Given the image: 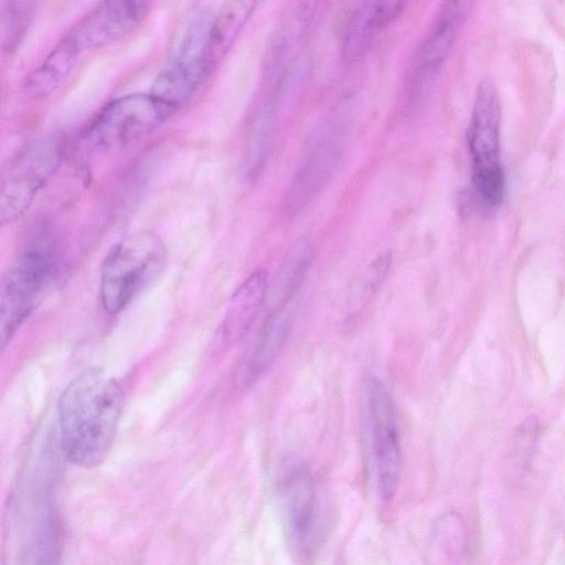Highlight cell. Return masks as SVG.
Segmentation results:
<instances>
[{
  "instance_id": "ba28073f",
  "label": "cell",
  "mask_w": 565,
  "mask_h": 565,
  "mask_svg": "<svg viewBox=\"0 0 565 565\" xmlns=\"http://www.w3.org/2000/svg\"><path fill=\"white\" fill-rule=\"evenodd\" d=\"M280 497L287 534L302 557H311L320 535V501L310 469L288 460L280 477Z\"/></svg>"
},
{
  "instance_id": "6da1fadb",
  "label": "cell",
  "mask_w": 565,
  "mask_h": 565,
  "mask_svg": "<svg viewBox=\"0 0 565 565\" xmlns=\"http://www.w3.org/2000/svg\"><path fill=\"white\" fill-rule=\"evenodd\" d=\"M118 381L90 367L64 388L57 404L58 445L68 461L83 468L100 465L109 454L122 414Z\"/></svg>"
},
{
  "instance_id": "7a4b0ae2",
  "label": "cell",
  "mask_w": 565,
  "mask_h": 565,
  "mask_svg": "<svg viewBox=\"0 0 565 565\" xmlns=\"http://www.w3.org/2000/svg\"><path fill=\"white\" fill-rule=\"evenodd\" d=\"M167 248L150 231H139L119 241L106 256L99 295L109 315H118L162 273Z\"/></svg>"
},
{
  "instance_id": "30bf717a",
  "label": "cell",
  "mask_w": 565,
  "mask_h": 565,
  "mask_svg": "<svg viewBox=\"0 0 565 565\" xmlns=\"http://www.w3.org/2000/svg\"><path fill=\"white\" fill-rule=\"evenodd\" d=\"M294 317L295 300L270 307L235 367L233 381L237 387H250L276 362L291 333Z\"/></svg>"
},
{
  "instance_id": "9c48e42d",
  "label": "cell",
  "mask_w": 565,
  "mask_h": 565,
  "mask_svg": "<svg viewBox=\"0 0 565 565\" xmlns=\"http://www.w3.org/2000/svg\"><path fill=\"white\" fill-rule=\"evenodd\" d=\"M148 1L114 0L98 3L65 34L77 51L97 50L131 33L150 11Z\"/></svg>"
},
{
  "instance_id": "52a82bcc",
  "label": "cell",
  "mask_w": 565,
  "mask_h": 565,
  "mask_svg": "<svg viewBox=\"0 0 565 565\" xmlns=\"http://www.w3.org/2000/svg\"><path fill=\"white\" fill-rule=\"evenodd\" d=\"M55 260L44 246L23 250L11 263L0 284V344L3 351L32 312L49 281Z\"/></svg>"
},
{
  "instance_id": "5bb4252c",
  "label": "cell",
  "mask_w": 565,
  "mask_h": 565,
  "mask_svg": "<svg viewBox=\"0 0 565 565\" xmlns=\"http://www.w3.org/2000/svg\"><path fill=\"white\" fill-rule=\"evenodd\" d=\"M340 157L341 147L334 138L322 140L312 150L288 193L287 207L291 213L303 210L321 192L332 177Z\"/></svg>"
},
{
  "instance_id": "4fadbf2b",
  "label": "cell",
  "mask_w": 565,
  "mask_h": 565,
  "mask_svg": "<svg viewBox=\"0 0 565 565\" xmlns=\"http://www.w3.org/2000/svg\"><path fill=\"white\" fill-rule=\"evenodd\" d=\"M405 4L402 1H369L359 4L345 24L343 57L348 62L361 57L376 35L401 14Z\"/></svg>"
},
{
  "instance_id": "2e32d148",
  "label": "cell",
  "mask_w": 565,
  "mask_h": 565,
  "mask_svg": "<svg viewBox=\"0 0 565 565\" xmlns=\"http://www.w3.org/2000/svg\"><path fill=\"white\" fill-rule=\"evenodd\" d=\"M253 1H232L212 10L207 28V62L213 73L255 9Z\"/></svg>"
},
{
  "instance_id": "9a60e30c",
  "label": "cell",
  "mask_w": 565,
  "mask_h": 565,
  "mask_svg": "<svg viewBox=\"0 0 565 565\" xmlns=\"http://www.w3.org/2000/svg\"><path fill=\"white\" fill-rule=\"evenodd\" d=\"M82 54L63 36L24 79L23 93L35 100L51 96L71 75Z\"/></svg>"
},
{
  "instance_id": "3957f363",
  "label": "cell",
  "mask_w": 565,
  "mask_h": 565,
  "mask_svg": "<svg viewBox=\"0 0 565 565\" xmlns=\"http://www.w3.org/2000/svg\"><path fill=\"white\" fill-rule=\"evenodd\" d=\"M362 437L380 497L390 501L401 477V443L392 397L374 375L365 377L360 398Z\"/></svg>"
},
{
  "instance_id": "ac0fdd59",
  "label": "cell",
  "mask_w": 565,
  "mask_h": 565,
  "mask_svg": "<svg viewBox=\"0 0 565 565\" xmlns=\"http://www.w3.org/2000/svg\"><path fill=\"white\" fill-rule=\"evenodd\" d=\"M34 1H4L1 4V43L13 52L24 36L35 12Z\"/></svg>"
},
{
  "instance_id": "e0dca14e",
  "label": "cell",
  "mask_w": 565,
  "mask_h": 565,
  "mask_svg": "<svg viewBox=\"0 0 565 565\" xmlns=\"http://www.w3.org/2000/svg\"><path fill=\"white\" fill-rule=\"evenodd\" d=\"M312 260L313 253L309 244L302 242L294 246L287 254L274 280L270 307L296 300V296L308 275Z\"/></svg>"
},
{
  "instance_id": "5b68a950",
  "label": "cell",
  "mask_w": 565,
  "mask_h": 565,
  "mask_svg": "<svg viewBox=\"0 0 565 565\" xmlns=\"http://www.w3.org/2000/svg\"><path fill=\"white\" fill-rule=\"evenodd\" d=\"M175 113L151 93L125 95L96 115L85 131V141L97 151L116 150L151 134Z\"/></svg>"
},
{
  "instance_id": "7c38bea8",
  "label": "cell",
  "mask_w": 565,
  "mask_h": 565,
  "mask_svg": "<svg viewBox=\"0 0 565 565\" xmlns=\"http://www.w3.org/2000/svg\"><path fill=\"white\" fill-rule=\"evenodd\" d=\"M267 292V275L260 269L237 287L216 331L214 342L217 349H230L246 335L265 303Z\"/></svg>"
},
{
  "instance_id": "8fae6325",
  "label": "cell",
  "mask_w": 565,
  "mask_h": 565,
  "mask_svg": "<svg viewBox=\"0 0 565 565\" xmlns=\"http://www.w3.org/2000/svg\"><path fill=\"white\" fill-rule=\"evenodd\" d=\"M463 18L461 2H447L433 30L419 46L411 74V93L420 98L431 86L447 58Z\"/></svg>"
},
{
  "instance_id": "277c9868",
  "label": "cell",
  "mask_w": 565,
  "mask_h": 565,
  "mask_svg": "<svg viewBox=\"0 0 565 565\" xmlns=\"http://www.w3.org/2000/svg\"><path fill=\"white\" fill-rule=\"evenodd\" d=\"M467 140L476 191L484 204L495 207L504 198L505 177L500 153V104L489 82L478 88Z\"/></svg>"
},
{
  "instance_id": "8992f818",
  "label": "cell",
  "mask_w": 565,
  "mask_h": 565,
  "mask_svg": "<svg viewBox=\"0 0 565 565\" xmlns=\"http://www.w3.org/2000/svg\"><path fill=\"white\" fill-rule=\"evenodd\" d=\"M63 157L64 146L55 136L40 138L15 156L1 180V225L19 220L29 210L57 172Z\"/></svg>"
}]
</instances>
